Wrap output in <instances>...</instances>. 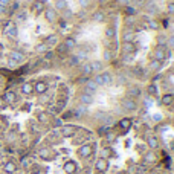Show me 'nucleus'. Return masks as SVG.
Instances as JSON below:
<instances>
[{"label":"nucleus","instance_id":"7ed1b4c3","mask_svg":"<svg viewBox=\"0 0 174 174\" xmlns=\"http://www.w3.org/2000/svg\"><path fill=\"white\" fill-rule=\"evenodd\" d=\"M121 104H122V108H125V110H130V112L138 110V103L135 99H131V98H124Z\"/></svg>","mask_w":174,"mask_h":174},{"label":"nucleus","instance_id":"a19ab883","mask_svg":"<svg viewBox=\"0 0 174 174\" xmlns=\"http://www.w3.org/2000/svg\"><path fill=\"white\" fill-rule=\"evenodd\" d=\"M167 48L174 49V35H170V37L167 38Z\"/></svg>","mask_w":174,"mask_h":174},{"label":"nucleus","instance_id":"3c124183","mask_svg":"<svg viewBox=\"0 0 174 174\" xmlns=\"http://www.w3.org/2000/svg\"><path fill=\"white\" fill-rule=\"evenodd\" d=\"M78 63H80L78 57H72V58H70V64H72V66H76Z\"/></svg>","mask_w":174,"mask_h":174},{"label":"nucleus","instance_id":"680f3d73","mask_svg":"<svg viewBox=\"0 0 174 174\" xmlns=\"http://www.w3.org/2000/svg\"><path fill=\"white\" fill-rule=\"evenodd\" d=\"M0 147H2V142H0Z\"/></svg>","mask_w":174,"mask_h":174},{"label":"nucleus","instance_id":"f8f14e48","mask_svg":"<svg viewBox=\"0 0 174 174\" xmlns=\"http://www.w3.org/2000/svg\"><path fill=\"white\" fill-rule=\"evenodd\" d=\"M156 160H157V156H156V153H154L153 150H150V151L144 153V162H145V163H154Z\"/></svg>","mask_w":174,"mask_h":174},{"label":"nucleus","instance_id":"2f4dec72","mask_svg":"<svg viewBox=\"0 0 174 174\" xmlns=\"http://www.w3.org/2000/svg\"><path fill=\"white\" fill-rule=\"evenodd\" d=\"M81 72H83V75H92V73H93V70H92L90 63H84V64L81 66Z\"/></svg>","mask_w":174,"mask_h":174},{"label":"nucleus","instance_id":"7c9ffc66","mask_svg":"<svg viewBox=\"0 0 174 174\" xmlns=\"http://www.w3.org/2000/svg\"><path fill=\"white\" fill-rule=\"evenodd\" d=\"M148 67H150V70H153V72H157V70H160V67H162V63H159L157 60H151L150 61V64H148Z\"/></svg>","mask_w":174,"mask_h":174},{"label":"nucleus","instance_id":"72a5a7b5","mask_svg":"<svg viewBox=\"0 0 174 174\" xmlns=\"http://www.w3.org/2000/svg\"><path fill=\"white\" fill-rule=\"evenodd\" d=\"M135 40V34L130 31V32H125L124 37H122V43H130V41H133Z\"/></svg>","mask_w":174,"mask_h":174},{"label":"nucleus","instance_id":"a18cd8bd","mask_svg":"<svg viewBox=\"0 0 174 174\" xmlns=\"http://www.w3.org/2000/svg\"><path fill=\"white\" fill-rule=\"evenodd\" d=\"M167 11H168V14H170V16H174V2H170V3H168Z\"/></svg>","mask_w":174,"mask_h":174},{"label":"nucleus","instance_id":"2eb2a0df","mask_svg":"<svg viewBox=\"0 0 174 174\" xmlns=\"http://www.w3.org/2000/svg\"><path fill=\"white\" fill-rule=\"evenodd\" d=\"M3 170H5V173L6 174H14L16 171H17V165L14 163V162H6L5 165H3Z\"/></svg>","mask_w":174,"mask_h":174},{"label":"nucleus","instance_id":"79ce46f5","mask_svg":"<svg viewBox=\"0 0 174 174\" xmlns=\"http://www.w3.org/2000/svg\"><path fill=\"white\" fill-rule=\"evenodd\" d=\"M103 58H104V61H110V60H112V52H110L108 49H104V52H103Z\"/></svg>","mask_w":174,"mask_h":174},{"label":"nucleus","instance_id":"5fc2aeb1","mask_svg":"<svg viewBox=\"0 0 174 174\" xmlns=\"http://www.w3.org/2000/svg\"><path fill=\"white\" fill-rule=\"evenodd\" d=\"M21 165H23V167H29V159H28V157L23 159V160H21Z\"/></svg>","mask_w":174,"mask_h":174},{"label":"nucleus","instance_id":"6e6d98bb","mask_svg":"<svg viewBox=\"0 0 174 174\" xmlns=\"http://www.w3.org/2000/svg\"><path fill=\"white\" fill-rule=\"evenodd\" d=\"M78 3H80L81 6H87V5H89V0H78Z\"/></svg>","mask_w":174,"mask_h":174},{"label":"nucleus","instance_id":"58836bf2","mask_svg":"<svg viewBox=\"0 0 174 174\" xmlns=\"http://www.w3.org/2000/svg\"><path fill=\"white\" fill-rule=\"evenodd\" d=\"M84 113H87V110H86V105H80V107H76V110H75V115L76 116H81V115H84Z\"/></svg>","mask_w":174,"mask_h":174},{"label":"nucleus","instance_id":"f257e3e1","mask_svg":"<svg viewBox=\"0 0 174 174\" xmlns=\"http://www.w3.org/2000/svg\"><path fill=\"white\" fill-rule=\"evenodd\" d=\"M153 58L157 60L159 63H163L167 60V51H165V46H157L156 49L153 51Z\"/></svg>","mask_w":174,"mask_h":174},{"label":"nucleus","instance_id":"4d7b16f0","mask_svg":"<svg viewBox=\"0 0 174 174\" xmlns=\"http://www.w3.org/2000/svg\"><path fill=\"white\" fill-rule=\"evenodd\" d=\"M136 11H135V8H127V14H130V16H133Z\"/></svg>","mask_w":174,"mask_h":174},{"label":"nucleus","instance_id":"aec40b11","mask_svg":"<svg viewBox=\"0 0 174 174\" xmlns=\"http://www.w3.org/2000/svg\"><path fill=\"white\" fill-rule=\"evenodd\" d=\"M43 43H46L48 44V48H51V46H55L57 43H58V37L55 34H51V35H48L46 38H44V41Z\"/></svg>","mask_w":174,"mask_h":174},{"label":"nucleus","instance_id":"9b49d317","mask_svg":"<svg viewBox=\"0 0 174 174\" xmlns=\"http://www.w3.org/2000/svg\"><path fill=\"white\" fill-rule=\"evenodd\" d=\"M75 131H76V127H73V125H64V127H61V135L64 136V138H70V136H73L75 135Z\"/></svg>","mask_w":174,"mask_h":174},{"label":"nucleus","instance_id":"cd10ccee","mask_svg":"<svg viewBox=\"0 0 174 174\" xmlns=\"http://www.w3.org/2000/svg\"><path fill=\"white\" fill-rule=\"evenodd\" d=\"M104 35L108 38V40H113L115 37H116V29L113 28V26H107L104 31Z\"/></svg>","mask_w":174,"mask_h":174},{"label":"nucleus","instance_id":"473e14b6","mask_svg":"<svg viewBox=\"0 0 174 174\" xmlns=\"http://www.w3.org/2000/svg\"><path fill=\"white\" fill-rule=\"evenodd\" d=\"M66 8H67L66 0H57V2H55V9H57V11H63V9H66Z\"/></svg>","mask_w":174,"mask_h":174},{"label":"nucleus","instance_id":"6ab92c4d","mask_svg":"<svg viewBox=\"0 0 174 174\" xmlns=\"http://www.w3.org/2000/svg\"><path fill=\"white\" fill-rule=\"evenodd\" d=\"M122 51H124V53H135L136 52V46H135L133 41L124 43V44H122Z\"/></svg>","mask_w":174,"mask_h":174},{"label":"nucleus","instance_id":"052dcab7","mask_svg":"<svg viewBox=\"0 0 174 174\" xmlns=\"http://www.w3.org/2000/svg\"><path fill=\"white\" fill-rule=\"evenodd\" d=\"M173 21H174V16H173Z\"/></svg>","mask_w":174,"mask_h":174},{"label":"nucleus","instance_id":"bb28decb","mask_svg":"<svg viewBox=\"0 0 174 174\" xmlns=\"http://www.w3.org/2000/svg\"><path fill=\"white\" fill-rule=\"evenodd\" d=\"M90 66H92V70H93V72H101L103 67H104V64H103L101 60H93V61L90 63Z\"/></svg>","mask_w":174,"mask_h":174},{"label":"nucleus","instance_id":"4c0bfd02","mask_svg":"<svg viewBox=\"0 0 174 174\" xmlns=\"http://www.w3.org/2000/svg\"><path fill=\"white\" fill-rule=\"evenodd\" d=\"M37 119H38L40 122H48L49 115H48V113H44V112H41V113H38V115H37Z\"/></svg>","mask_w":174,"mask_h":174},{"label":"nucleus","instance_id":"f03ea898","mask_svg":"<svg viewBox=\"0 0 174 174\" xmlns=\"http://www.w3.org/2000/svg\"><path fill=\"white\" fill-rule=\"evenodd\" d=\"M92 151H93V145H90V144H84V145H81L80 148H78V156L83 157V159H86L92 154Z\"/></svg>","mask_w":174,"mask_h":174},{"label":"nucleus","instance_id":"39448f33","mask_svg":"<svg viewBox=\"0 0 174 174\" xmlns=\"http://www.w3.org/2000/svg\"><path fill=\"white\" fill-rule=\"evenodd\" d=\"M48 89H49V84H48L46 81H38V83H35L34 84V92L40 93V95L46 93V92H48Z\"/></svg>","mask_w":174,"mask_h":174},{"label":"nucleus","instance_id":"bf43d9fd","mask_svg":"<svg viewBox=\"0 0 174 174\" xmlns=\"http://www.w3.org/2000/svg\"><path fill=\"white\" fill-rule=\"evenodd\" d=\"M116 174H125V173H124V171H119V173H116Z\"/></svg>","mask_w":174,"mask_h":174},{"label":"nucleus","instance_id":"4be33fe9","mask_svg":"<svg viewBox=\"0 0 174 174\" xmlns=\"http://www.w3.org/2000/svg\"><path fill=\"white\" fill-rule=\"evenodd\" d=\"M64 46H66V49H75L76 48V40L73 37H66L64 38Z\"/></svg>","mask_w":174,"mask_h":174},{"label":"nucleus","instance_id":"e433bc0d","mask_svg":"<svg viewBox=\"0 0 174 174\" xmlns=\"http://www.w3.org/2000/svg\"><path fill=\"white\" fill-rule=\"evenodd\" d=\"M40 157H43V159H51V150H49V148H41V150H40Z\"/></svg>","mask_w":174,"mask_h":174},{"label":"nucleus","instance_id":"09e8293b","mask_svg":"<svg viewBox=\"0 0 174 174\" xmlns=\"http://www.w3.org/2000/svg\"><path fill=\"white\" fill-rule=\"evenodd\" d=\"M133 60V53H124V61L125 63H130Z\"/></svg>","mask_w":174,"mask_h":174},{"label":"nucleus","instance_id":"4468645a","mask_svg":"<svg viewBox=\"0 0 174 174\" xmlns=\"http://www.w3.org/2000/svg\"><path fill=\"white\" fill-rule=\"evenodd\" d=\"M147 145L151 150H157L159 148V139H157V136H148L147 138Z\"/></svg>","mask_w":174,"mask_h":174},{"label":"nucleus","instance_id":"a878e982","mask_svg":"<svg viewBox=\"0 0 174 174\" xmlns=\"http://www.w3.org/2000/svg\"><path fill=\"white\" fill-rule=\"evenodd\" d=\"M113 156V150L108 147V145H105V147H103V150H101V157L103 159H110V157Z\"/></svg>","mask_w":174,"mask_h":174},{"label":"nucleus","instance_id":"c03bdc74","mask_svg":"<svg viewBox=\"0 0 174 174\" xmlns=\"http://www.w3.org/2000/svg\"><path fill=\"white\" fill-rule=\"evenodd\" d=\"M93 81H95V83L98 84V87L104 86V84H103V78H101V73H98V75H96V76L93 78Z\"/></svg>","mask_w":174,"mask_h":174},{"label":"nucleus","instance_id":"37998d69","mask_svg":"<svg viewBox=\"0 0 174 174\" xmlns=\"http://www.w3.org/2000/svg\"><path fill=\"white\" fill-rule=\"evenodd\" d=\"M105 139L108 140V142H115V139H116V135H115L113 131H108V133L105 135Z\"/></svg>","mask_w":174,"mask_h":174},{"label":"nucleus","instance_id":"c85d7f7f","mask_svg":"<svg viewBox=\"0 0 174 174\" xmlns=\"http://www.w3.org/2000/svg\"><path fill=\"white\" fill-rule=\"evenodd\" d=\"M147 93H148V96H157L159 95V89H157L156 84H148V87H147Z\"/></svg>","mask_w":174,"mask_h":174},{"label":"nucleus","instance_id":"de8ad7c7","mask_svg":"<svg viewBox=\"0 0 174 174\" xmlns=\"http://www.w3.org/2000/svg\"><path fill=\"white\" fill-rule=\"evenodd\" d=\"M148 28H150V29H153V31H157V29H159V25H157L156 20H151V21H150V25H148Z\"/></svg>","mask_w":174,"mask_h":174},{"label":"nucleus","instance_id":"ddd939ff","mask_svg":"<svg viewBox=\"0 0 174 174\" xmlns=\"http://www.w3.org/2000/svg\"><path fill=\"white\" fill-rule=\"evenodd\" d=\"M76 170H78V167H76V163H75L73 160H67V162L64 163V171L67 174H75Z\"/></svg>","mask_w":174,"mask_h":174},{"label":"nucleus","instance_id":"603ef678","mask_svg":"<svg viewBox=\"0 0 174 174\" xmlns=\"http://www.w3.org/2000/svg\"><path fill=\"white\" fill-rule=\"evenodd\" d=\"M63 11H64V18H72V16H73V14L70 12V9H67V8H66V9H63Z\"/></svg>","mask_w":174,"mask_h":174},{"label":"nucleus","instance_id":"c9c22d12","mask_svg":"<svg viewBox=\"0 0 174 174\" xmlns=\"http://www.w3.org/2000/svg\"><path fill=\"white\" fill-rule=\"evenodd\" d=\"M48 49H49V48H48V44H46V43H38V44L35 46V51H37V52H40V53L46 52Z\"/></svg>","mask_w":174,"mask_h":174},{"label":"nucleus","instance_id":"49530a36","mask_svg":"<svg viewBox=\"0 0 174 174\" xmlns=\"http://www.w3.org/2000/svg\"><path fill=\"white\" fill-rule=\"evenodd\" d=\"M26 20V12L25 11H20L17 14V21H25Z\"/></svg>","mask_w":174,"mask_h":174},{"label":"nucleus","instance_id":"f3484780","mask_svg":"<svg viewBox=\"0 0 174 174\" xmlns=\"http://www.w3.org/2000/svg\"><path fill=\"white\" fill-rule=\"evenodd\" d=\"M5 35H8V37H16V35H17V28H16L12 23H8V25L5 26Z\"/></svg>","mask_w":174,"mask_h":174},{"label":"nucleus","instance_id":"a211bd4d","mask_svg":"<svg viewBox=\"0 0 174 174\" xmlns=\"http://www.w3.org/2000/svg\"><path fill=\"white\" fill-rule=\"evenodd\" d=\"M44 18L49 21V23H53L57 20V11L55 9H46L44 11Z\"/></svg>","mask_w":174,"mask_h":174},{"label":"nucleus","instance_id":"5701e85b","mask_svg":"<svg viewBox=\"0 0 174 174\" xmlns=\"http://www.w3.org/2000/svg\"><path fill=\"white\" fill-rule=\"evenodd\" d=\"M32 92H34V84H32V83H23V84H21V93L31 95Z\"/></svg>","mask_w":174,"mask_h":174},{"label":"nucleus","instance_id":"0eeeda50","mask_svg":"<svg viewBox=\"0 0 174 174\" xmlns=\"http://www.w3.org/2000/svg\"><path fill=\"white\" fill-rule=\"evenodd\" d=\"M93 101H95V98H93V95H89L86 92H83L81 95H80V103L83 105H90L93 104Z\"/></svg>","mask_w":174,"mask_h":174},{"label":"nucleus","instance_id":"dca6fc26","mask_svg":"<svg viewBox=\"0 0 174 174\" xmlns=\"http://www.w3.org/2000/svg\"><path fill=\"white\" fill-rule=\"evenodd\" d=\"M32 11H34L35 14H40L43 9H44V2L43 0H35L34 3H32V8H31Z\"/></svg>","mask_w":174,"mask_h":174},{"label":"nucleus","instance_id":"393cba45","mask_svg":"<svg viewBox=\"0 0 174 174\" xmlns=\"http://www.w3.org/2000/svg\"><path fill=\"white\" fill-rule=\"evenodd\" d=\"M101 78H103V84H104V86H110L112 81H113V76H112L110 72H103V73H101Z\"/></svg>","mask_w":174,"mask_h":174},{"label":"nucleus","instance_id":"ea45409f","mask_svg":"<svg viewBox=\"0 0 174 174\" xmlns=\"http://www.w3.org/2000/svg\"><path fill=\"white\" fill-rule=\"evenodd\" d=\"M125 174H139V168H138V165H130Z\"/></svg>","mask_w":174,"mask_h":174},{"label":"nucleus","instance_id":"423d86ee","mask_svg":"<svg viewBox=\"0 0 174 174\" xmlns=\"http://www.w3.org/2000/svg\"><path fill=\"white\" fill-rule=\"evenodd\" d=\"M98 84L93 81V80H90V81H87V84H86V87H84V92L86 93H89V95H95L96 92H98Z\"/></svg>","mask_w":174,"mask_h":174},{"label":"nucleus","instance_id":"9d476101","mask_svg":"<svg viewBox=\"0 0 174 174\" xmlns=\"http://www.w3.org/2000/svg\"><path fill=\"white\" fill-rule=\"evenodd\" d=\"M160 103H162V105H167V107L173 105L174 95L173 93H163V95H162V98H160Z\"/></svg>","mask_w":174,"mask_h":174},{"label":"nucleus","instance_id":"1a4fd4ad","mask_svg":"<svg viewBox=\"0 0 174 174\" xmlns=\"http://www.w3.org/2000/svg\"><path fill=\"white\" fill-rule=\"evenodd\" d=\"M3 101H5L6 104H14V103L17 101V96H16V93H14V92L8 90V92H5V93H3Z\"/></svg>","mask_w":174,"mask_h":174},{"label":"nucleus","instance_id":"c756f323","mask_svg":"<svg viewBox=\"0 0 174 174\" xmlns=\"http://www.w3.org/2000/svg\"><path fill=\"white\" fill-rule=\"evenodd\" d=\"M119 127H121L122 130H128L131 127V119L130 118H122L121 121H119Z\"/></svg>","mask_w":174,"mask_h":174},{"label":"nucleus","instance_id":"b1692460","mask_svg":"<svg viewBox=\"0 0 174 174\" xmlns=\"http://www.w3.org/2000/svg\"><path fill=\"white\" fill-rule=\"evenodd\" d=\"M139 95H140V89H138V87H130V89L127 90V98L135 99V98L139 96Z\"/></svg>","mask_w":174,"mask_h":174},{"label":"nucleus","instance_id":"f704fd0d","mask_svg":"<svg viewBox=\"0 0 174 174\" xmlns=\"http://www.w3.org/2000/svg\"><path fill=\"white\" fill-rule=\"evenodd\" d=\"M156 43H157V46H167V37L165 35H157Z\"/></svg>","mask_w":174,"mask_h":174},{"label":"nucleus","instance_id":"6e6552de","mask_svg":"<svg viewBox=\"0 0 174 174\" xmlns=\"http://www.w3.org/2000/svg\"><path fill=\"white\" fill-rule=\"evenodd\" d=\"M9 58H11V61H14V63H23V61L26 60L25 55H23L21 52H18V51H11Z\"/></svg>","mask_w":174,"mask_h":174},{"label":"nucleus","instance_id":"8fccbe9b","mask_svg":"<svg viewBox=\"0 0 174 174\" xmlns=\"http://www.w3.org/2000/svg\"><path fill=\"white\" fill-rule=\"evenodd\" d=\"M52 125H53V127H63V121H61L60 118H57V119H53Z\"/></svg>","mask_w":174,"mask_h":174},{"label":"nucleus","instance_id":"13d9d810","mask_svg":"<svg viewBox=\"0 0 174 174\" xmlns=\"http://www.w3.org/2000/svg\"><path fill=\"white\" fill-rule=\"evenodd\" d=\"M0 5L2 6H8L9 5V0H0Z\"/></svg>","mask_w":174,"mask_h":174},{"label":"nucleus","instance_id":"412c9836","mask_svg":"<svg viewBox=\"0 0 174 174\" xmlns=\"http://www.w3.org/2000/svg\"><path fill=\"white\" fill-rule=\"evenodd\" d=\"M92 20L95 21V23H104L105 20V14L103 11H96L93 16H92Z\"/></svg>","mask_w":174,"mask_h":174},{"label":"nucleus","instance_id":"e2e57ef3","mask_svg":"<svg viewBox=\"0 0 174 174\" xmlns=\"http://www.w3.org/2000/svg\"><path fill=\"white\" fill-rule=\"evenodd\" d=\"M0 127H2V122H0Z\"/></svg>","mask_w":174,"mask_h":174},{"label":"nucleus","instance_id":"864d4df0","mask_svg":"<svg viewBox=\"0 0 174 174\" xmlns=\"http://www.w3.org/2000/svg\"><path fill=\"white\" fill-rule=\"evenodd\" d=\"M153 119L156 122H159L160 119H162V115H159V113H156V115H153Z\"/></svg>","mask_w":174,"mask_h":174},{"label":"nucleus","instance_id":"20e7f679","mask_svg":"<svg viewBox=\"0 0 174 174\" xmlns=\"http://www.w3.org/2000/svg\"><path fill=\"white\" fill-rule=\"evenodd\" d=\"M95 170H96V171H99V173H105V171L108 170V160H107V159H103V157H99V159L95 162Z\"/></svg>","mask_w":174,"mask_h":174}]
</instances>
